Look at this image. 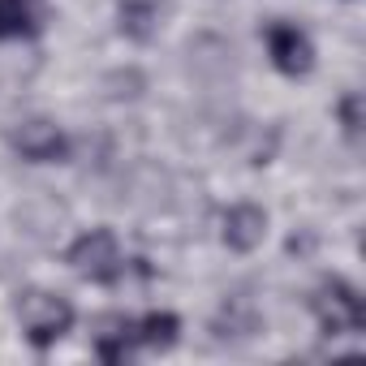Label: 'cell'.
Masks as SVG:
<instances>
[{
    "mask_svg": "<svg viewBox=\"0 0 366 366\" xmlns=\"http://www.w3.org/2000/svg\"><path fill=\"white\" fill-rule=\"evenodd\" d=\"M267 56H272V65H276L280 74L302 78V74H310V65H315V44H310V35H306L302 26H293V22H272V26H267Z\"/></svg>",
    "mask_w": 366,
    "mask_h": 366,
    "instance_id": "4",
    "label": "cell"
},
{
    "mask_svg": "<svg viewBox=\"0 0 366 366\" xmlns=\"http://www.w3.org/2000/svg\"><path fill=\"white\" fill-rule=\"evenodd\" d=\"M357 108H362V99H357V95H345V99H340V125H345V134H349V138H357V129H362Z\"/></svg>",
    "mask_w": 366,
    "mask_h": 366,
    "instance_id": "11",
    "label": "cell"
},
{
    "mask_svg": "<svg viewBox=\"0 0 366 366\" xmlns=\"http://www.w3.org/2000/svg\"><path fill=\"white\" fill-rule=\"evenodd\" d=\"M134 345H138V336H134V323L129 319H108L104 332L95 336V353L104 362H125Z\"/></svg>",
    "mask_w": 366,
    "mask_h": 366,
    "instance_id": "8",
    "label": "cell"
},
{
    "mask_svg": "<svg viewBox=\"0 0 366 366\" xmlns=\"http://www.w3.org/2000/svg\"><path fill=\"white\" fill-rule=\"evenodd\" d=\"M155 5L151 0H125L121 5V31L134 35V39H151L155 35Z\"/></svg>",
    "mask_w": 366,
    "mask_h": 366,
    "instance_id": "9",
    "label": "cell"
},
{
    "mask_svg": "<svg viewBox=\"0 0 366 366\" xmlns=\"http://www.w3.org/2000/svg\"><path fill=\"white\" fill-rule=\"evenodd\" d=\"M177 332H181V319L172 310H151V315H142L134 323V336L147 349H172L177 345Z\"/></svg>",
    "mask_w": 366,
    "mask_h": 366,
    "instance_id": "7",
    "label": "cell"
},
{
    "mask_svg": "<svg viewBox=\"0 0 366 366\" xmlns=\"http://www.w3.org/2000/svg\"><path fill=\"white\" fill-rule=\"evenodd\" d=\"M69 267L91 285H117L125 276V254L112 237V229H91L69 246Z\"/></svg>",
    "mask_w": 366,
    "mask_h": 366,
    "instance_id": "2",
    "label": "cell"
},
{
    "mask_svg": "<svg viewBox=\"0 0 366 366\" xmlns=\"http://www.w3.org/2000/svg\"><path fill=\"white\" fill-rule=\"evenodd\" d=\"M220 233H224V246H229V250L250 254V250H259L263 237H267V212L254 207V203H237V207L224 212V229H220Z\"/></svg>",
    "mask_w": 366,
    "mask_h": 366,
    "instance_id": "6",
    "label": "cell"
},
{
    "mask_svg": "<svg viewBox=\"0 0 366 366\" xmlns=\"http://www.w3.org/2000/svg\"><path fill=\"white\" fill-rule=\"evenodd\" d=\"M9 142H14V151H18L22 159H31V164H56V159L69 155V138L61 134V125H52V121H44V117L22 121V125L9 134Z\"/></svg>",
    "mask_w": 366,
    "mask_h": 366,
    "instance_id": "5",
    "label": "cell"
},
{
    "mask_svg": "<svg viewBox=\"0 0 366 366\" xmlns=\"http://www.w3.org/2000/svg\"><path fill=\"white\" fill-rule=\"evenodd\" d=\"M310 310H315L323 336H353L366 323V306H362L357 289L345 280H323L310 297Z\"/></svg>",
    "mask_w": 366,
    "mask_h": 366,
    "instance_id": "3",
    "label": "cell"
},
{
    "mask_svg": "<svg viewBox=\"0 0 366 366\" xmlns=\"http://www.w3.org/2000/svg\"><path fill=\"white\" fill-rule=\"evenodd\" d=\"M35 31V14L26 0H0V39H22Z\"/></svg>",
    "mask_w": 366,
    "mask_h": 366,
    "instance_id": "10",
    "label": "cell"
},
{
    "mask_svg": "<svg viewBox=\"0 0 366 366\" xmlns=\"http://www.w3.org/2000/svg\"><path fill=\"white\" fill-rule=\"evenodd\" d=\"M18 323L26 332V340L35 349H48L56 345L69 327H74V306L61 297V293H48V289H26L18 297Z\"/></svg>",
    "mask_w": 366,
    "mask_h": 366,
    "instance_id": "1",
    "label": "cell"
}]
</instances>
